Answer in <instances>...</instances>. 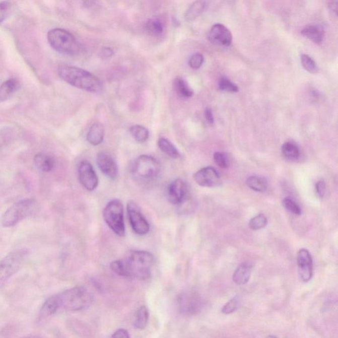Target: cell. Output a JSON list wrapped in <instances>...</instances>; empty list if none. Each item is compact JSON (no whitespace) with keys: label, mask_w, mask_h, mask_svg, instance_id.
Masks as SVG:
<instances>
[{"label":"cell","mask_w":338,"mask_h":338,"mask_svg":"<svg viewBox=\"0 0 338 338\" xmlns=\"http://www.w3.org/2000/svg\"><path fill=\"white\" fill-rule=\"evenodd\" d=\"M302 35L316 44L322 43L324 40V28L318 25H308L301 31Z\"/></svg>","instance_id":"17"},{"label":"cell","mask_w":338,"mask_h":338,"mask_svg":"<svg viewBox=\"0 0 338 338\" xmlns=\"http://www.w3.org/2000/svg\"><path fill=\"white\" fill-rule=\"evenodd\" d=\"M329 10L331 11L335 15V16H337V2H331L329 4Z\"/></svg>","instance_id":"43"},{"label":"cell","mask_w":338,"mask_h":338,"mask_svg":"<svg viewBox=\"0 0 338 338\" xmlns=\"http://www.w3.org/2000/svg\"><path fill=\"white\" fill-rule=\"evenodd\" d=\"M59 310L58 299L56 295H54L46 300L40 310L39 317L45 318L56 313Z\"/></svg>","instance_id":"22"},{"label":"cell","mask_w":338,"mask_h":338,"mask_svg":"<svg viewBox=\"0 0 338 338\" xmlns=\"http://www.w3.org/2000/svg\"><path fill=\"white\" fill-rule=\"evenodd\" d=\"M187 195V187L180 178L174 180L168 188L167 196L170 202L174 205L183 203Z\"/></svg>","instance_id":"15"},{"label":"cell","mask_w":338,"mask_h":338,"mask_svg":"<svg viewBox=\"0 0 338 338\" xmlns=\"http://www.w3.org/2000/svg\"><path fill=\"white\" fill-rule=\"evenodd\" d=\"M103 218L108 226L119 237H124L126 229L124 220V206L118 199H112L106 206Z\"/></svg>","instance_id":"7"},{"label":"cell","mask_w":338,"mask_h":338,"mask_svg":"<svg viewBox=\"0 0 338 338\" xmlns=\"http://www.w3.org/2000/svg\"><path fill=\"white\" fill-rule=\"evenodd\" d=\"M252 273V265L248 263L240 265L233 274V280L236 284L242 286L247 284Z\"/></svg>","instance_id":"20"},{"label":"cell","mask_w":338,"mask_h":338,"mask_svg":"<svg viewBox=\"0 0 338 338\" xmlns=\"http://www.w3.org/2000/svg\"><path fill=\"white\" fill-rule=\"evenodd\" d=\"M158 146L163 153L173 159H178L181 157L177 148L166 138H160L158 141Z\"/></svg>","instance_id":"25"},{"label":"cell","mask_w":338,"mask_h":338,"mask_svg":"<svg viewBox=\"0 0 338 338\" xmlns=\"http://www.w3.org/2000/svg\"><path fill=\"white\" fill-rule=\"evenodd\" d=\"M146 28L149 33L153 35H160L164 31V25L160 19L151 18L146 25Z\"/></svg>","instance_id":"29"},{"label":"cell","mask_w":338,"mask_h":338,"mask_svg":"<svg viewBox=\"0 0 338 338\" xmlns=\"http://www.w3.org/2000/svg\"><path fill=\"white\" fill-rule=\"evenodd\" d=\"M47 39L51 47L60 54L74 56L78 54L82 49L76 37L66 30L59 28L50 30Z\"/></svg>","instance_id":"4"},{"label":"cell","mask_w":338,"mask_h":338,"mask_svg":"<svg viewBox=\"0 0 338 338\" xmlns=\"http://www.w3.org/2000/svg\"><path fill=\"white\" fill-rule=\"evenodd\" d=\"M219 88L220 90L225 91V92L237 93L239 91V87L237 85L225 77L220 79L219 82Z\"/></svg>","instance_id":"33"},{"label":"cell","mask_w":338,"mask_h":338,"mask_svg":"<svg viewBox=\"0 0 338 338\" xmlns=\"http://www.w3.org/2000/svg\"><path fill=\"white\" fill-rule=\"evenodd\" d=\"M316 193L319 198L322 199L326 194V186L324 180H319L316 184Z\"/></svg>","instance_id":"39"},{"label":"cell","mask_w":338,"mask_h":338,"mask_svg":"<svg viewBox=\"0 0 338 338\" xmlns=\"http://www.w3.org/2000/svg\"><path fill=\"white\" fill-rule=\"evenodd\" d=\"M149 316H150V313H149L148 308L145 306L140 307L136 313L133 327L138 329L145 328L148 325Z\"/></svg>","instance_id":"27"},{"label":"cell","mask_w":338,"mask_h":338,"mask_svg":"<svg viewBox=\"0 0 338 338\" xmlns=\"http://www.w3.org/2000/svg\"><path fill=\"white\" fill-rule=\"evenodd\" d=\"M285 209L295 216H300L301 214V210L299 206L293 199L286 197L282 201Z\"/></svg>","instance_id":"34"},{"label":"cell","mask_w":338,"mask_h":338,"mask_svg":"<svg viewBox=\"0 0 338 338\" xmlns=\"http://www.w3.org/2000/svg\"><path fill=\"white\" fill-rule=\"evenodd\" d=\"M297 264H298L300 278L304 282H309L312 277V258L309 250L302 248L297 254Z\"/></svg>","instance_id":"14"},{"label":"cell","mask_w":338,"mask_h":338,"mask_svg":"<svg viewBox=\"0 0 338 338\" xmlns=\"http://www.w3.org/2000/svg\"><path fill=\"white\" fill-rule=\"evenodd\" d=\"M11 4L9 2H0V24L6 20L9 15Z\"/></svg>","instance_id":"38"},{"label":"cell","mask_w":338,"mask_h":338,"mask_svg":"<svg viewBox=\"0 0 338 338\" xmlns=\"http://www.w3.org/2000/svg\"><path fill=\"white\" fill-rule=\"evenodd\" d=\"M239 299L237 297H234L223 306L222 311L223 314H230L236 311L239 307Z\"/></svg>","instance_id":"35"},{"label":"cell","mask_w":338,"mask_h":338,"mask_svg":"<svg viewBox=\"0 0 338 338\" xmlns=\"http://www.w3.org/2000/svg\"><path fill=\"white\" fill-rule=\"evenodd\" d=\"M208 37L211 43L221 46H230L233 40L230 31L220 23L212 26Z\"/></svg>","instance_id":"13"},{"label":"cell","mask_w":338,"mask_h":338,"mask_svg":"<svg viewBox=\"0 0 338 338\" xmlns=\"http://www.w3.org/2000/svg\"><path fill=\"white\" fill-rule=\"evenodd\" d=\"M214 159L215 163L218 165L219 167L225 169L229 165V161L228 157L227 155L222 152H216L214 155Z\"/></svg>","instance_id":"36"},{"label":"cell","mask_w":338,"mask_h":338,"mask_svg":"<svg viewBox=\"0 0 338 338\" xmlns=\"http://www.w3.org/2000/svg\"><path fill=\"white\" fill-rule=\"evenodd\" d=\"M193 177L195 182L199 186L208 188L220 186L222 182L220 174L212 167L202 168L193 174Z\"/></svg>","instance_id":"12"},{"label":"cell","mask_w":338,"mask_h":338,"mask_svg":"<svg viewBox=\"0 0 338 338\" xmlns=\"http://www.w3.org/2000/svg\"><path fill=\"white\" fill-rule=\"evenodd\" d=\"M58 75L68 84L87 92L98 93L102 91V83L99 78L82 68L61 65Z\"/></svg>","instance_id":"2"},{"label":"cell","mask_w":338,"mask_h":338,"mask_svg":"<svg viewBox=\"0 0 338 338\" xmlns=\"http://www.w3.org/2000/svg\"><path fill=\"white\" fill-rule=\"evenodd\" d=\"M100 54H101V56L103 58H110L114 54V52L112 49L110 47H103L102 48Z\"/></svg>","instance_id":"41"},{"label":"cell","mask_w":338,"mask_h":338,"mask_svg":"<svg viewBox=\"0 0 338 338\" xmlns=\"http://www.w3.org/2000/svg\"><path fill=\"white\" fill-rule=\"evenodd\" d=\"M204 61V57L199 53H195L190 56L188 60V64L192 69L197 70L202 65Z\"/></svg>","instance_id":"37"},{"label":"cell","mask_w":338,"mask_h":338,"mask_svg":"<svg viewBox=\"0 0 338 338\" xmlns=\"http://www.w3.org/2000/svg\"><path fill=\"white\" fill-rule=\"evenodd\" d=\"M161 164L155 157L142 155L137 157L131 165V173L136 179L150 180L156 178L160 173Z\"/></svg>","instance_id":"6"},{"label":"cell","mask_w":338,"mask_h":338,"mask_svg":"<svg viewBox=\"0 0 338 338\" xmlns=\"http://www.w3.org/2000/svg\"><path fill=\"white\" fill-rule=\"evenodd\" d=\"M97 164L102 173L107 177L114 179L118 175V167L115 161L110 155L105 153H99L97 157Z\"/></svg>","instance_id":"16"},{"label":"cell","mask_w":338,"mask_h":338,"mask_svg":"<svg viewBox=\"0 0 338 338\" xmlns=\"http://www.w3.org/2000/svg\"><path fill=\"white\" fill-rule=\"evenodd\" d=\"M34 163L38 169L44 173L52 171L54 167V161L52 157L42 153L35 155Z\"/></svg>","instance_id":"21"},{"label":"cell","mask_w":338,"mask_h":338,"mask_svg":"<svg viewBox=\"0 0 338 338\" xmlns=\"http://www.w3.org/2000/svg\"><path fill=\"white\" fill-rule=\"evenodd\" d=\"M248 188L255 192H264L267 188V182L265 178L258 176H252L246 180Z\"/></svg>","instance_id":"24"},{"label":"cell","mask_w":338,"mask_h":338,"mask_svg":"<svg viewBox=\"0 0 338 338\" xmlns=\"http://www.w3.org/2000/svg\"><path fill=\"white\" fill-rule=\"evenodd\" d=\"M206 6V2L204 1H196L193 2L190 7L186 10L184 14L185 20L192 21L198 18L204 12Z\"/></svg>","instance_id":"23"},{"label":"cell","mask_w":338,"mask_h":338,"mask_svg":"<svg viewBox=\"0 0 338 338\" xmlns=\"http://www.w3.org/2000/svg\"><path fill=\"white\" fill-rule=\"evenodd\" d=\"M59 309L67 311H79L90 307L93 295L83 287H76L56 295Z\"/></svg>","instance_id":"3"},{"label":"cell","mask_w":338,"mask_h":338,"mask_svg":"<svg viewBox=\"0 0 338 338\" xmlns=\"http://www.w3.org/2000/svg\"><path fill=\"white\" fill-rule=\"evenodd\" d=\"M79 179L86 190H95L99 185V178L94 168L87 161H83L78 167Z\"/></svg>","instance_id":"11"},{"label":"cell","mask_w":338,"mask_h":338,"mask_svg":"<svg viewBox=\"0 0 338 338\" xmlns=\"http://www.w3.org/2000/svg\"><path fill=\"white\" fill-rule=\"evenodd\" d=\"M129 131L133 138L139 143L146 142L150 136L148 129L141 125H133L129 128Z\"/></svg>","instance_id":"30"},{"label":"cell","mask_w":338,"mask_h":338,"mask_svg":"<svg viewBox=\"0 0 338 338\" xmlns=\"http://www.w3.org/2000/svg\"><path fill=\"white\" fill-rule=\"evenodd\" d=\"M205 117L206 120L210 124H213L214 123V114H213L212 110L211 108L208 107L206 108L205 110Z\"/></svg>","instance_id":"42"},{"label":"cell","mask_w":338,"mask_h":338,"mask_svg":"<svg viewBox=\"0 0 338 338\" xmlns=\"http://www.w3.org/2000/svg\"><path fill=\"white\" fill-rule=\"evenodd\" d=\"M37 210V202L34 199H24L14 204L2 216L1 223L4 227H12L31 216Z\"/></svg>","instance_id":"5"},{"label":"cell","mask_w":338,"mask_h":338,"mask_svg":"<svg viewBox=\"0 0 338 338\" xmlns=\"http://www.w3.org/2000/svg\"><path fill=\"white\" fill-rule=\"evenodd\" d=\"M112 338H129V335L126 329H119L114 333Z\"/></svg>","instance_id":"40"},{"label":"cell","mask_w":338,"mask_h":338,"mask_svg":"<svg viewBox=\"0 0 338 338\" xmlns=\"http://www.w3.org/2000/svg\"><path fill=\"white\" fill-rule=\"evenodd\" d=\"M28 254V250L21 248L10 252L0 260V283L9 280L20 271Z\"/></svg>","instance_id":"8"},{"label":"cell","mask_w":338,"mask_h":338,"mask_svg":"<svg viewBox=\"0 0 338 338\" xmlns=\"http://www.w3.org/2000/svg\"><path fill=\"white\" fill-rule=\"evenodd\" d=\"M154 255L144 250H131L124 259L112 261L110 269L123 277L148 280L154 264Z\"/></svg>","instance_id":"1"},{"label":"cell","mask_w":338,"mask_h":338,"mask_svg":"<svg viewBox=\"0 0 338 338\" xmlns=\"http://www.w3.org/2000/svg\"><path fill=\"white\" fill-rule=\"evenodd\" d=\"M127 212L133 231L137 235H147L150 231V224L144 218L137 204L133 201H129L127 205Z\"/></svg>","instance_id":"10"},{"label":"cell","mask_w":338,"mask_h":338,"mask_svg":"<svg viewBox=\"0 0 338 338\" xmlns=\"http://www.w3.org/2000/svg\"><path fill=\"white\" fill-rule=\"evenodd\" d=\"M265 338H277V337H276V336H274V335H269V336H267Z\"/></svg>","instance_id":"45"},{"label":"cell","mask_w":338,"mask_h":338,"mask_svg":"<svg viewBox=\"0 0 338 338\" xmlns=\"http://www.w3.org/2000/svg\"><path fill=\"white\" fill-rule=\"evenodd\" d=\"M23 338H42V337L39 336V335H29V336Z\"/></svg>","instance_id":"44"},{"label":"cell","mask_w":338,"mask_h":338,"mask_svg":"<svg viewBox=\"0 0 338 338\" xmlns=\"http://www.w3.org/2000/svg\"><path fill=\"white\" fill-rule=\"evenodd\" d=\"M20 84L18 80L11 78L0 86V103L10 99L20 89Z\"/></svg>","instance_id":"18"},{"label":"cell","mask_w":338,"mask_h":338,"mask_svg":"<svg viewBox=\"0 0 338 338\" xmlns=\"http://www.w3.org/2000/svg\"><path fill=\"white\" fill-rule=\"evenodd\" d=\"M174 89L179 96L185 98H190L193 96V92L192 89L188 86L186 81L181 78H177L174 80Z\"/></svg>","instance_id":"26"},{"label":"cell","mask_w":338,"mask_h":338,"mask_svg":"<svg viewBox=\"0 0 338 338\" xmlns=\"http://www.w3.org/2000/svg\"><path fill=\"white\" fill-rule=\"evenodd\" d=\"M105 136V129L103 124L95 123L89 128L87 134V140L91 145L97 146L103 142Z\"/></svg>","instance_id":"19"},{"label":"cell","mask_w":338,"mask_h":338,"mask_svg":"<svg viewBox=\"0 0 338 338\" xmlns=\"http://www.w3.org/2000/svg\"><path fill=\"white\" fill-rule=\"evenodd\" d=\"M284 156L290 160H297L300 156V150L296 144L291 142H286L282 147Z\"/></svg>","instance_id":"28"},{"label":"cell","mask_w":338,"mask_h":338,"mask_svg":"<svg viewBox=\"0 0 338 338\" xmlns=\"http://www.w3.org/2000/svg\"><path fill=\"white\" fill-rule=\"evenodd\" d=\"M267 220L266 217L263 214H258L250 220L249 227L252 230L258 231L264 228L266 226Z\"/></svg>","instance_id":"32"},{"label":"cell","mask_w":338,"mask_h":338,"mask_svg":"<svg viewBox=\"0 0 338 338\" xmlns=\"http://www.w3.org/2000/svg\"><path fill=\"white\" fill-rule=\"evenodd\" d=\"M302 65L310 74H316L318 71V67L314 59L307 54H302L301 56Z\"/></svg>","instance_id":"31"},{"label":"cell","mask_w":338,"mask_h":338,"mask_svg":"<svg viewBox=\"0 0 338 338\" xmlns=\"http://www.w3.org/2000/svg\"><path fill=\"white\" fill-rule=\"evenodd\" d=\"M178 310L186 316L199 313L204 307V301L200 295L195 291H189L180 293L177 297Z\"/></svg>","instance_id":"9"}]
</instances>
